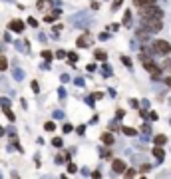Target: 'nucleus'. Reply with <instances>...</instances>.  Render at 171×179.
<instances>
[{
  "mask_svg": "<svg viewBox=\"0 0 171 179\" xmlns=\"http://www.w3.org/2000/svg\"><path fill=\"white\" fill-rule=\"evenodd\" d=\"M139 16L141 20H161L163 18V10L157 8L155 4H147V6H139Z\"/></svg>",
  "mask_w": 171,
  "mask_h": 179,
  "instance_id": "obj_1",
  "label": "nucleus"
},
{
  "mask_svg": "<svg viewBox=\"0 0 171 179\" xmlns=\"http://www.w3.org/2000/svg\"><path fill=\"white\" fill-rule=\"evenodd\" d=\"M163 28L161 20H141V30L147 34H153V32H159Z\"/></svg>",
  "mask_w": 171,
  "mask_h": 179,
  "instance_id": "obj_2",
  "label": "nucleus"
},
{
  "mask_svg": "<svg viewBox=\"0 0 171 179\" xmlns=\"http://www.w3.org/2000/svg\"><path fill=\"white\" fill-rule=\"evenodd\" d=\"M153 52L155 54H161V56H167V54L171 52V44L167 40H153Z\"/></svg>",
  "mask_w": 171,
  "mask_h": 179,
  "instance_id": "obj_3",
  "label": "nucleus"
},
{
  "mask_svg": "<svg viewBox=\"0 0 171 179\" xmlns=\"http://www.w3.org/2000/svg\"><path fill=\"white\" fill-rule=\"evenodd\" d=\"M143 66H145V70L151 74L153 80H159V78H161V68H157L155 64L151 62V60H143Z\"/></svg>",
  "mask_w": 171,
  "mask_h": 179,
  "instance_id": "obj_4",
  "label": "nucleus"
},
{
  "mask_svg": "<svg viewBox=\"0 0 171 179\" xmlns=\"http://www.w3.org/2000/svg\"><path fill=\"white\" fill-rule=\"evenodd\" d=\"M78 48H87V46L91 44V38H90V34H82L80 38H78Z\"/></svg>",
  "mask_w": 171,
  "mask_h": 179,
  "instance_id": "obj_5",
  "label": "nucleus"
},
{
  "mask_svg": "<svg viewBox=\"0 0 171 179\" xmlns=\"http://www.w3.org/2000/svg\"><path fill=\"white\" fill-rule=\"evenodd\" d=\"M111 169H114V173H123L126 171V163H123L122 159H114V163H111Z\"/></svg>",
  "mask_w": 171,
  "mask_h": 179,
  "instance_id": "obj_6",
  "label": "nucleus"
},
{
  "mask_svg": "<svg viewBox=\"0 0 171 179\" xmlns=\"http://www.w3.org/2000/svg\"><path fill=\"white\" fill-rule=\"evenodd\" d=\"M8 28H10L12 32H20V34H22V30H24V22H22V20H12Z\"/></svg>",
  "mask_w": 171,
  "mask_h": 179,
  "instance_id": "obj_7",
  "label": "nucleus"
},
{
  "mask_svg": "<svg viewBox=\"0 0 171 179\" xmlns=\"http://www.w3.org/2000/svg\"><path fill=\"white\" fill-rule=\"evenodd\" d=\"M102 141L106 143V145H111V143L115 141V137H114V135L110 133V131H106V133H102Z\"/></svg>",
  "mask_w": 171,
  "mask_h": 179,
  "instance_id": "obj_8",
  "label": "nucleus"
},
{
  "mask_svg": "<svg viewBox=\"0 0 171 179\" xmlns=\"http://www.w3.org/2000/svg\"><path fill=\"white\" fill-rule=\"evenodd\" d=\"M153 155H155L159 161H163V159H165V151L161 149V145H155V147H153Z\"/></svg>",
  "mask_w": 171,
  "mask_h": 179,
  "instance_id": "obj_9",
  "label": "nucleus"
},
{
  "mask_svg": "<svg viewBox=\"0 0 171 179\" xmlns=\"http://www.w3.org/2000/svg\"><path fill=\"white\" fill-rule=\"evenodd\" d=\"M94 58H95V60H99V62H106L107 54L103 52V50H95V52H94Z\"/></svg>",
  "mask_w": 171,
  "mask_h": 179,
  "instance_id": "obj_10",
  "label": "nucleus"
},
{
  "mask_svg": "<svg viewBox=\"0 0 171 179\" xmlns=\"http://www.w3.org/2000/svg\"><path fill=\"white\" fill-rule=\"evenodd\" d=\"M122 133H126V135H129V137H133V135H137V129H133V127L123 125V127H122Z\"/></svg>",
  "mask_w": 171,
  "mask_h": 179,
  "instance_id": "obj_11",
  "label": "nucleus"
},
{
  "mask_svg": "<svg viewBox=\"0 0 171 179\" xmlns=\"http://www.w3.org/2000/svg\"><path fill=\"white\" fill-rule=\"evenodd\" d=\"M147 4H155V0H133V6H147Z\"/></svg>",
  "mask_w": 171,
  "mask_h": 179,
  "instance_id": "obj_12",
  "label": "nucleus"
},
{
  "mask_svg": "<svg viewBox=\"0 0 171 179\" xmlns=\"http://www.w3.org/2000/svg\"><path fill=\"white\" fill-rule=\"evenodd\" d=\"M153 141H155V145H165L167 137H165V135H155V137H153Z\"/></svg>",
  "mask_w": 171,
  "mask_h": 179,
  "instance_id": "obj_13",
  "label": "nucleus"
},
{
  "mask_svg": "<svg viewBox=\"0 0 171 179\" xmlns=\"http://www.w3.org/2000/svg\"><path fill=\"white\" fill-rule=\"evenodd\" d=\"M161 68H163L165 72H171V58L165 56V58H163V64H161Z\"/></svg>",
  "mask_w": 171,
  "mask_h": 179,
  "instance_id": "obj_14",
  "label": "nucleus"
},
{
  "mask_svg": "<svg viewBox=\"0 0 171 179\" xmlns=\"http://www.w3.org/2000/svg\"><path fill=\"white\" fill-rule=\"evenodd\" d=\"M123 24H126V26L131 24V10H126V14H123Z\"/></svg>",
  "mask_w": 171,
  "mask_h": 179,
  "instance_id": "obj_15",
  "label": "nucleus"
},
{
  "mask_svg": "<svg viewBox=\"0 0 171 179\" xmlns=\"http://www.w3.org/2000/svg\"><path fill=\"white\" fill-rule=\"evenodd\" d=\"M50 4H52L50 0H38V8H40V10H46V8H48Z\"/></svg>",
  "mask_w": 171,
  "mask_h": 179,
  "instance_id": "obj_16",
  "label": "nucleus"
},
{
  "mask_svg": "<svg viewBox=\"0 0 171 179\" xmlns=\"http://www.w3.org/2000/svg\"><path fill=\"white\" fill-rule=\"evenodd\" d=\"M44 129L46 131H54V129H56V123H54V121H46L44 123Z\"/></svg>",
  "mask_w": 171,
  "mask_h": 179,
  "instance_id": "obj_17",
  "label": "nucleus"
},
{
  "mask_svg": "<svg viewBox=\"0 0 171 179\" xmlns=\"http://www.w3.org/2000/svg\"><path fill=\"white\" fill-rule=\"evenodd\" d=\"M8 68V60L4 58V56H0V72H4Z\"/></svg>",
  "mask_w": 171,
  "mask_h": 179,
  "instance_id": "obj_18",
  "label": "nucleus"
},
{
  "mask_svg": "<svg viewBox=\"0 0 171 179\" xmlns=\"http://www.w3.org/2000/svg\"><path fill=\"white\" fill-rule=\"evenodd\" d=\"M0 105H2V109L10 108V100H8V97H0Z\"/></svg>",
  "mask_w": 171,
  "mask_h": 179,
  "instance_id": "obj_19",
  "label": "nucleus"
},
{
  "mask_svg": "<svg viewBox=\"0 0 171 179\" xmlns=\"http://www.w3.org/2000/svg\"><path fill=\"white\" fill-rule=\"evenodd\" d=\"M99 155H102V157H106V159H110V157H111V151H110V149H102V151H99Z\"/></svg>",
  "mask_w": 171,
  "mask_h": 179,
  "instance_id": "obj_20",
  "label": "nucleus"
},
{
  "mask_svg": "<svg viewBox=\"0 0 171 179\" xmlns=\"http://www.w3.org/2000/svg\"><path fill=\"white\" fill-rule=\"evenodd\" d=\"M42 58H44V60H52V58H54V54L50 52V50H44V52H42Z\"/></svg>",
  "mask_w": 171,
  "mask_h": 179,
  "instance_id": "obj_21",
  "label": "nucleus"
},
{
  "mask_svg": "<svg viewBox=\"0 0 171 179\" xmlns=\"http://www.w3.org/2000/svg\"><path fill=\"white\" fill-rule=\"evenodd\" d=\"M4 113H6V117L10 119V121H14V119H16V117H14V113L10 112V108H6V109H4Z\"/></svg>",
  "mask_w": 171,
  "mask_h": 179,
  "instance_id": "obj_22",
  "label": "nucleus"
},
{
  "mask_svg": "<svg viewBox=\"0 0 171 179\" xmlns=\"http://www.w3.org/2000/svg\"><path fill=\"white\" fill-rule=\"evenodd\" d=\"M66 56L70 58V62H78V54L76 52H70V54H66Z\"/></svg>",
  "mask_w": 171,
  "mask_h": 179,
  "instance_id": "obj_23",
  "label": "nucleus"
},
{
  "mask_svg": "<svg viewBox=\"0 0 171 179\" xmlns=\"http://www.w3.org/2000/svg\"><path fill=\"white\" fill-rule=\"evenodd\" d=\"M52 145H56V147H62V137H54V139H52Z\"/></svg>",
  "mask_w": 171,
  "mask_h": 179,
  "instance_id": "obj_24",
  "label": "nucleus"
},
{
  "mask_svg": "<svg viewBox=\"0 0 171 179\" xmlns=\"http://www.w3.org/2000/svg\"><path fill=\"white\" fill-rule=\"evenodd\" d=\"M123 173H126V177H135V169H126V171H123Z\"/></svg>",
  "mask_w": 171,
  "mask_h": 179,
  "instance_id": "obj_25",
  "label": "nucleus"
},
{
  "mask_svg": "<svg viewBox=\"0 0 171 179\" xmlns=\"http://www.w3.org/2000/svg\"><path fill=\"white\" fill-rule=\"evenodd\" d=\"M141 133H145V135H151V127H149V125H143V127H141Z\"/></svg>",
  "mask_w": 171,
  "mask_h": 179,
  "instance_id": "obj_26",
  "label": "nucleus"
},
{
  "mask_svg": "<svg viewBox=\"0 0 171 179\" xmlns=\"http://www.w3.org/2000/svg\"><path fill=\"white\" fill-rule=\"evenodd\" d=\"M28 24H30V26H34V28H38V20H36V18H32V16L28 18Z\"/></svg>",
  "mask_w": 171,
  "mask_h": 179,
  "instance_id": "obj_27",
  "label": "nucleus"
},
{
  "mask_svg": "<svg viewBox=\"0 0 171 179\" xmlns=\"http://www.w3.org/2000/svg\"><path fill=\"white\" fill-rule=\"evenodd\" d=\"M56 58L58 60H64L66 58V52H64V50H58V52H56Z\"/></svg>",
  "mask_w": 171,
  "mask_h": 179,
  "instance_id": "obj_28",
  "label": "nucleus"
},
{
  "mask_svg": "<svg viewBox=\"0 0 171 179\" xmlns=\"http://www.w3.org/2000/svg\"><path fill=\"white\" fill-rule=\"evenodd\" d=\"M103 76H106V78H110V76H111V70H110V66H103Z\"/></svg>",
  "mask_w": 171,
  "mask_h": 179,
  "instance_id": "obj_29",
  "label": "nucleus"
},
{
  "mask_svg": "<svg viewBox=\"0 0 171 179\" xmlns=\"http://www.w3.org/2000/svg\"><path fill=\"white\" fill-rule=\"evenodd\" d=\"M14 78H16V80H22V78H24V72L16 70V72H14Z\"/></svg>",
  "mask_w": 171,
  "mask_h": 179,
  "instance_id": "obj_30",
  "label": "nucleus"
},
{
  "mask_svg": "<svg viewBox=\"0 0 171 179\" xmlns=\"http://www.w3.org/2000/svg\"><path fill=\"white\" fill-rule=\"evenodd\" d=\"M68 171H70V173H76V171H78V167H76L74 163H68Z\"/></svg>",
  "mask_w": 171,
  "mask_h": 179,
  "instance_id": "obj_31",
  "label": "nucleus"
},
{
  "mask_svg": "<svg viewBox=\"0 0 171 179\" xmlns=\"http://www.w3.org/2000/svg\"><path fill=\"white\" fill-rule=\"evenodd\" d=\"M122 2H123V0H114V8H111V10H118V8L122 6Z\"/></svg>",
  "mask_w": 171,
  "mask_h": 179,
  "instance_id": "obj_32",
  "label": "nucleus"
},
{
  "mask_svg": "<svg viewBox=\"0 0 171 179\" xmlns=\"http://www.w3.org/2000/svg\"><path fill=\"white\" fill-rule=\"evenodd\" d=\"M72 129H74V127L70 125V123H64V133H70V131H72Z\"/></svg>",
  "mask_w": 171,
  "mask_h": 179,
  "instance_id": "obj_33",
  "label": "nucleus"
},
{
  "mask_svg": "<svg viewBox=\"0 0 171 179\" xmlns=\"http://www.w3.org/2000/svg\"><path fill=\"white\" fill-rule=\"evenodd\" d=\"M122 62H123V64H126V66H127V68H131V60H129V58H126V56H123V58H122Z\"/></svg>",
  "mask_w": 171,
  "mask_h": 179,
  "instance_id": "obj_34",
  "label": "nucleus"
},
{
  "mask_svg": "<svg viewBox=\"0 0 171 179\" xmlns=\"http://www.w3.org/2000/svg\"><path fill=\"white\" fill-rule=\"evenodd\" d=\"M149 169H151V165H147V163H145V165H141V173H147Z\"/></svg>",
  "mask_w": 171,
  "mask_h": 179,
  "instance_id": "obj_35",
  "label": "nucleus"
},
{
  "mask_svg": "<svg viewBox=\"0 0 171 179\" xmlns=\"http://www.w3.org/2000/svg\"><path fill=\"white\" fill-rule=\"evenodd\" d=\"M32 90H34V92H36V93H38V92H40V86H38V82H32Z\"/></svg>",
  "mask_w": 171,
  "mask_h": 179,
  "instance_id": "obj_36",
  "label": "nucleus"
},
{
  "mask_svg": "<svg viewBox=\"0 0 171 179\" xmlns=\"http://www.w3.org/2000/svg\"><path fill=\"white\" fill-rule=\"evenodd\" d=\"M90 6H91V10H98V8H99V2H95V0H94V2H91Z\"/></svg>",
  "mask_w": 171,
  "mask_h": 179,
  "instance_id": "obj_37",
  "label": "nucleus"
},
{
  "mask_svg": "<svg viewBox=\"0 0 171 179\" xmlns=\"http://www.w3.org/2000/svg\"><path fill=\"white\" fill-rule=\"evenodd\" d=\"M76 131H78V135H82V133H84V131H86V125H80V127H78Z\"/></svg>",
  "mask_w": 171,
  "mask_h": 179,
  "instance_id": "obj_38",
  "label": "nucleus"
},
{
  "mask_svg": "<svg viewBox=\"0 0 171 179\" xmlns=\"http://www.w3.org/2000/svg\"><path fill=\"white\" fill-rule=\"evenodd\" d=\"M149 117H151L153 121H155V119H157V112H149Z\"/></svg>",
  "mask_w": 171,
  "mask_h": 179,
  "instance_id": "obj_39",
  "label": "nucleus"
},
{
  "mask_svg": "<svg viewBox=\"0 0 171 179\" xmlns=\"http://www.w3.org/2000/svg\"><path fill=\"white\" fill-rule=\"evenodd\" d=\"M165 86L171 88V76H167V78H165Z\"/></svg>",
  "mask_w": 171,
  "mask_h": 179,
  "instance_id": "obj_40",
  "label": "nucleus"
},
{
  "mask_svg": "<svg viewBox=\"0 0 171 179\" xmlns=\"http://www.w3.org/2000/svg\"><path fill=\"white\" fill-rule=\"evenodd\" d=\"M4 133H6V131H4V127H2V125H0V137H2V135H4Z\"/></svg>",
  "mask_w": 171,
  "mask_h": 179,
  "instance_id": "obj_41",
  "label": "nucleus"
},
{
  "mask_svg": "<svg viewBox=\"0 0 171 179\" xmlns=\"http://www.w3.org/2000/svg\"><path fill=\"white\" fill-rule=\"evenodd\" d=\"M0 52H2V48H0Z\"/></svg>",
  "mask_w": 171,
  "mask_h": 179,
  "instance_id": "obj_42",
  "label": "nucleus"
}]
</instances>
